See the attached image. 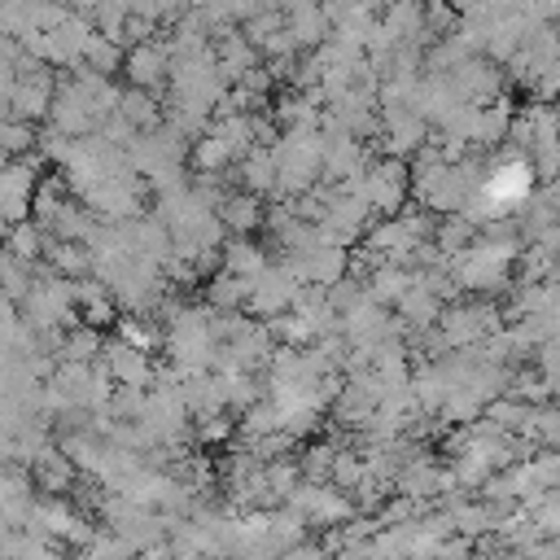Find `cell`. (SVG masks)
<instances>
[{"label":"cell","mask_w":560,"mask_h":560,"mask_svg":"<svg viewBox=\"0 0 560 560\" xmlns=\"http://www.w3.org/2000/svg\"><path fill=\"white\" fill-rule=\"evenodd\" d=\"M289 31H293L298 48H311V52L332 39V26H328L324 4H319V9H302V13H289Z\"/></svg>","instance_id":"obj_31"},{"label":"cell","mask_w":560,"mask_h":560,"mask_svg":"<svg viewBox=\"0 0 560 560\" xmlns=\"http://www.w3.org/2000/svg\"><path fill=\"white\" fill-rule=\"evenodd\" d=\"M512 127H516V109L508 105V101H494V105H481L477 114H472V144L477 149H494V144H503V140H512Z\"/></svg>","instance_id":"obj_21"},{"label":"cell","mask_w":560,"mask_h":560,"mask_svg":"<svg viewBox=\"0 0 560 560\" xmlns=\"http://www.w3.org/2000/svg\"><path fill=\"white\" fill-rule=\"evenodd\" d=\"M267 486H271V499H284L289 503V494L302 486V464H267Z\"/></svg>","instance_id":"obj_43"},{"label":"cell","mask_w":560,"mask_h":560,"mask_svg":"<svg viewBox=\"0 0 560 560\" xmlns=\"http://www.w3.org/2000/svg\"><path fill=\"white\" fill-rule=\"evenodd\" d=\"M52 131H61V136H70V140H88L101 122L92 118V109H88V101H83V92H79V83L70 79V83H61L57 88V101H52Z\"/></svg>","instance_id":"obj_17"},{"label":"cell","mask_w":560,"mask_h":560,"mask_svg":"<svg viewBox=\"0 0 560 560\" xmlns=\"http://www.w3.org/2000/svg\"><path fill=\"white\" fill-rule=\"evenodd\" d=\"M442 311H446V306H442V298H438L424 280H416V289L398 302V315H402L398 324H402V328H411V332H416V328L424 332V328H433V324L442 319Z\"/></svg>","instance_id":"obj_25"},{"label":"cell","mask_w":560,"mask_h":560,"mask_svg":"<svg viewBox=\"0 0 560 560\" xmlns=\"http://www.w3.org/2000/svg\"><path fill=\"white\" fill-rule=\"evenodd\" d=\"M416 271L411 267H402V262H381L368 280H363V289H368V298H376L381 306H398L411 289H416Z\"/></svg>","instance_id":"obj_22"},{"label":"cell","mask_w":560,"mask_h":560,"mask_svg":"<svg viewBox=\"0 0 560 560\" xmlns=\"http://www.w3.org/2000/svg\"><path fill=\"white\" fill-rule=\"evenodd\" d=\"M57 74H52V66H44V61H35V57H26L22 61V70H18V79L13 83H4V105H9V118H18V122H39V118H48L52 114V101H57Z\"/></svg>","instance_id":"obj_3"},{"label":"cell","mask_w":560,"mask_h":560,"mask_svg":"<svg viewBox=\"0 0 560 560\" xmlns=\"http://www.w3.org/2000/svg\"><path fill=\"white\" fill-rule=\"evenodd\" d=\"M481 228L468 219V214H446L442 219V228H438V249L446 254V258H455V254H464L468 245H477L481 236H477Z\"/></svg>","instance_id":"obj_34"},{"label":"cell","mask_w":560,"mask_h":560,"mask_svg":"<svg viewBox=\"0 0 560 560\" xmlns=\"http://www.w3.org/2000/svg\"><path fill=\"white\" fill-rule=\"evenodd\" d=\"M529 162H534L538 179L556 184V179H560V140H542V144H538V149L529 153Z\"/></svg>","instance_id":"obj_45"},{"label":"cell","mask_w":560,"mask_h":560,"mask_svg":"<svg viewBox=\"0 0 560 560\" xmlns=\"http://www.w3.org/2000/svg\"><path fill=\"white\" fill-rule=\"evenodd\" d=\"M249 293H254V284L241 280V276H232V271H219V276L206 284L210 311H245V306H249Z\"/></svg>","instance_id":"obj_30"},{"label":"cell","mask_w":560,"mask_h":560,"mask_svg":"<svg viewBox=\"0 0 560 560\" xmlns=\"http://www.w3.org/2000/svg\"><path fill=\"white\" fill-rule=\"evenodd\" d=\"M127 83L140 92H158L162 83H171V48L158 39H144L136 48H127Z\"/></svg>","instance_id":"obj_13"},{"label":"cell","mask_w":560,"mask_h":560,"mask_svg":"<svg viewBox=\"0 0 560 560\" xmlns=\"http://www.w3.org/2000/svg\"><path fill=\"white\" fill-rule=\"evenodd\" d=\"M363 477H368V459L359 451H341L337 464H332V486L337 490H354Z\"/></svg>","instance_id":"obj_42"},{"label":"cell","mask_w":560,"mask_h":560,"mask_svg":"<svg viewBox=\"0 0 560 560\" xmlns=\"http://www.w3.org/2000/svg\"><path fill=\"white\" fill-rule=\"evenodd\" d=\"M232 162H236V153H232L214 131H206V136L192 140V166H197L201 175H214V171H223V166H232Z\"/></svg>","instance_id":"obj_36"},{"label":"cell","mask_w":560,"mask_h":560,"mask_svg":"<svg viewBox=\"0 0 560 560\" xmlns=\"http://www.w3.org/2000/svg\"><path fill=\"white\" fill-rule=\"evenodd\" d=\"M4 153L9 158H26V149H35L39 144V136H35V127L31 122H18V118H4Z\"/></svg>","instance_id":"obj_44"},{"label":"cell","mask_w":560,"mask_h":560,"mask_svg":"<svg viewBox=\"0 0 560 560\" xmlns=\"http://www.w3.org/2000/svg\"><path fill=\"white\" fill-rule=\"evenodd\" d=\"M131 556H136V551H131L118 534H96L92 542H83V547H79V556H74V560H131Z\"/></svg>","instance_id":"obj_41"},{"label":"cell","mask_w":560,"mask_h":560,"mask_svg":"<svg viewBox=\"0 0 560 560\" xmlns=\"http://www.w3.org/2000/svg\"><path fill=\"white\" fill-rule=\"evenodd\" d=\"M35 192H39L35 162H26V158H9L4 179H0V206H4V223H9V228L31 219V210H35Z\"/></svg>","instance_id":"obj_12"},{"label":"cell","mask_w":560,"mask_h":560,"mask_svg":"<svg viewBox=\"0 0 560 560\" xmlns=\"http://www.w3.org/2000/svg\"><path fill=\"white\" fill-rule=\"evenodd\" d=\"M105 284L114 289L122 311H149L162 298V271H158V262H144V258L122 262Z\"/></svg>","instance_id":"obj_9"},{"label":"cell","mask_w":560,"mask_h":560,"mask_svg":"<svg viewBox=\"0 0 560 560\" xmlns=\"http://www.w3.org/2000/svg\"><path fill=\"white\" fill-rule=\"evenodd\" d=\"M219 219H223V228H228L232 236H245V232H254V228L262 223V197H254V192H232V197L219 206Z\"/></svg>","instance_id":"obj_28"},{"label":"cell","mask_w":560,"mask_h":560,"mask_svg":"<svg viewBox=\"0 0 560 560\" xmlns=\"http://www.w3.org/2000/svg\"><path fill=\"white\" fill-rule=\"evenodd\" d=\"M542 4H547V18L560 22V0H542Z\"/></svg>","instance_id":"obj_52"},{"label":"cell","mask_w":560,"mask_h":560,"mask_svg":"<svg viewBox=\"0 0 560 560\" xmlns=\"http://www.w3.org/2000/svg\"><path fill=\"white\" fill-rule=\"evenodd\" d=\"M289 262H293V271L302 276V284H315V289H332L337 280L350 276V249L337 245V241H328L324 228H319V236H315L306 249L289 254Z\"/></svg>","instance_id":"obj_6"},{"label":"cell","mask_w":560,"mask_h":560,"mask_svg":"<svg viewBox=\"0 0 560 560\" xmlns=\"http://www.w3.org/2000/svg\"><path fill=\"white\" fill-rule=\"evenodd\" d=\"M499 560H525V556H516V551H512V556H499Z\"/></svg>","instance_id":"obj_53"},{"label":"cell","mask_w":560,"mask_h":560,"mask_svg":"<svg viewBox=\"0 0 560 560\" xmlns=\"http://www.w3.org/2000/svg\"><path fill=\"white\" fill-rule=\"evenodd\" d=\"M118 114H122L136 131H153V127L166 122V109L158 105V96H153V92H140V88H127V92H122Z\"/></svg>","instance_id":"obj_29"},{"label":"cell","mask_w":560,"mask_h":560,"mask_svg":"<svg viewBox=\"0 0 560 560\" xmlns=\"http://www.w3.org/2000/svg\"><path fill=\"white\" fill-rule=\"evenodd\" d=\"M302 276L293 271V262L284 258V262H271L258 280H254V293H249V311L254 315H289L293 311V302L302 298Z\"/></svg>","instance_id":"obj_7"},{"label":"cell","mask_w":560,"mask_h":560,"mask_svg":"<svg viewBox=\"0 0 560 560\" xmlns=\"http://www.w3.org/2000/svg\"><path fill=\"white\" fill-rule=\"evenodd\" d=\"M31 289H35V267L22 262V258H13V254H4V293H9V302L22 306Z\"/></svg>","instance_id":"obj_37"},{"label":"cell","mask_w":560,"mask_h":560,"mask_svg":"<svg viewBox=\"0 0 560 560\" xmlns=\"http://www.w3.org/2000/svg\"><path fill=\"white\" fill-rule=\"evenodd\" d=\"M26 529H35V534H44V538H52V542H74V547H83V542L96 538L92 525H88L70 503H61V499H39Z\"/></svg>","instance_id":"obj_10"},{"label":"cell","mask_w":560,"mask_h":560,"mask_svg":"<svg viewBox=\"0 0 560 560\" xmlns=\"http://www.w3.org/2000/svg\"><path fill=\"white\" fill-rule=\"evenodd\" d=\"M389 4H394V0H363V9H368V13H376V18H381Z\"/></svg>","instance_id":"obj_51"},{"label":"cell","mask_w":560,"mask_h":560,"mask_svg":"<svg viewBox=\"0 0 560 560\" xmlns=\"http://www.w3.org/2000/svg\"><path fill=\"white\" fill-rule=\"evenodd\" d=\"M26 472H31L35 490H44L48 499H57V494H61V490H70V481H74V459H70L66 451H52V446H48V451L26 468Z\"/></svg>","instance_id":"obj_23"},{"label":"cell","mask_w":560,"mask_h":560,"mask_svg":"<svg viewBox=\"0 0 560 560\" xmlns=\"http://www.w3.org/2000/svg\"><path fill=\"white\" fill-rule=\"evenodd\" d=\"M394 486L407 494V499H433V494H446V490H455V477H451V468H438V464H429V459H411V464H402V472L394 477Z\"/></svg>","instance_id":"obj_20"},{"label":"cell","mask_w":560,"mask_h":560,"mask_svg":"<svg viewBox=\"0 0 560 560\" xmlns=\"http://www.w3.org/2000/svg\"><path fill=\"white\" fill-rule=\"evenodd\" d=\"M22 315H26V324H31L35 332H66V328H74V315H79L74 280L48 271V276L35 280V289L26 293Z\"/></svg>","instance_id":"obj_2"},{"label":"cell","mask_w":560,"mask_h":560,"mask_svg":"<svg viewBox=\"0 0 560 560\" xmlns=\"http://www.w3.org/2000/svg\"><path fill=\"white\" fill-rule=\"evenodd\" d=\"M481 4H486V0H451V9H455L459 18H464V13H477Z\"/></svg>","instance_id":"obj_50"},{"label":"cell","mask_w":560,"mask_h":560,"mask_svg":"<svg viewBox=\"0 0 560 560\" xmlns=\"http://www.w3.org/2000/svg\"><path fill=\"white\" fill-rule=\"evenodd\" d=\"M241 184H245V192H254V197L280 192V171H276V153H271V149H249V153L241 158Z\"/></svg>","instance_id":"obj_26"},{"label":"cell","mask_w":560,"mask_h":560,"mask_svg":"<svg viewBox=\"0 0 560 560\" xmlns=\"http://www.w3.org/2000/svg\"><path fill=\"white\" fill-rule=\"evenodd\" d=\"M529 92H534V101H538V105L560 101V61H547V66L538 70V79L529 83Z\"/></svg>","instance_id":"obj_46"},{"label":"cell","mask_w":560,"mask_h":560,"mask_svg":"<svg viewBox=\"0 0 560 560\" xmlns=\"http://www.w3.org/2000/svg\"><path fill=\"white\" fill-rule=\"evenodd\" d=\"M394 328H398V324L389 319V306H381L376 298H363L359 306H350V311L341 315V337H346L350 346H376V341H385Z\"/></svg>","instance_id":"obj_15"},{"label":"cell","mask_w":560,"mask_h":560,"mask_svg":"<svg viewBox=\"0 0 560 560\" xmlns=\"http://www.w3.org/2000/svg\"><path fill=\"white\" fill-rule=\"evenodd\" d=\"M105 354V341H101V328H70L61 337V350H57V363H96Z\"/></svg>","instance_id":"obj_32"},{"label":"cell","mask_w":560,"mask_h":560,"mask_svg":"<svg viewBox=\"0 0 560 560\" xmlns=\"http://www.w3.org/2000/svg\"><path fill=\"white\" fill-rule=\"evenodd\" d=\"M118 341H127V346H136V350H144V354H153V350L162 346V332H158L153 324L136 319V315H122V319H118Z\"/></svg>","instance_id":"obj_39"},{"label":"cell","mask_w":560,"mask_h":560,"mask_svg":"<svg viewBox=\"0 0 560 560\" xmlns=\"http://www.w3.org/2000/svg\"><path fill=\"white\" fill-rule=\"evenodd\" d=\"M324 179L328 184H359L368 175V153L359 136H324Z\"/></svg>","instance_id":"obj_14"},{"label":"cell","mask_w":560,"mask_h":560,"mask_svg":"<svg viewBox=\"0 0 560 560\" xmlns=\"http://www.w3.org/2000/svg\"><path fill=\"white\" fill-rule=\"evenodd\" d=\"M451 83H455V92H459V101H468V105H494L499 101V66L490 61V57H468L459 70H451Z\"/></svg>","instance_id":"obj_16"},{"label":"cell","mask_w":560,"mask_h":560,"mask_svg":"<svg viewBox=\"0 0 560 560\" xmlns=\"http://www.w3.org/2000/svg\"><path fill=\"white\" fill-rule=\"evenodd\" d=\"M83 66L88 70H96V74H114V70H122L127 66V48L118 44V39H109V35H92V44H88V52H83Z\"/></svg>","instance_id":"obj_35"},{"label":"cell","mask_w":560,"mask_h":560,"mask_svg":"<svg viewBox=\"0 0 560 560\" xmlns=\"http://www.w3.org/2000/svg\"><path fill=\"white\" fill-rule=\"evenodd\" d=\"M219 376H223V389H228V407H236V411L258 407V385H254V372H219Z\"/></svg>","instance_id":"obj_40"},{"label":"cell","mask_w":560,"mask_h":560,"mask_svg":"<svg viewBox=\"0 0 560 560\" xmlns=\"http://www.w3.org/2000/svg\"><path fill=\"white\" fill-rule=\"evenodd\" d=\"M289 508L306 521V525H341L354 516V499H346L332 481H302L289 494Z\"/></svg>","instance_id":"obj_8"},{"label":"cell","mask_w":560,"mask_h":560,"mask_svg":"<svg viewBox=\"0 0 560 560\" xmlns=\"http://www.w3.org/2000/svg\"><path fill=\"white\" fill-rule=\"evenodd\" d=\"M521 262L516 254V241H477L468 245L464 254L451 258V276L459 289H472V293H490V289H503L512 267Z\"/></svg>","instance_id":"obj_1"},{"label":"cell","mask_w":560,"mask_h":560,"mask_svg":"<svg viewBox=\"0 0 560 560\" xmlns=\"http://www.w3.org/2000/svg\"><path fill=\"white\" fill-rule=\"evenodd\" d=\"M280 560H328V547H311V542H302V547L284 551Z\"/></svg>","instance_id":"obj_49"},{"label":"cell","mask_w":560,"mask_h":560,"mask_svg":"<svg viewBox=\"0 0 560 560\" xmlns=\"http://www.w3.org/2000/svg\"><path fill=\"white\" fill-rule=\"evenodd\" d=\"M346 188H354L376 214L398 219V210H402L407 197H411V166H407L402 158H381L376 166H368V175H363L359 184H346Z\"/></svg>","instance_id":"obj_5"},{"label":"cell","mask_w":560,"mask_h":560,"mask_svg":"<svg viewBox=\"0 0 560 560\" xmlns=\"http://www.w3.org/2000/svg\"><path fill=\"white\" fill-rule=\"evenodd\" d=\"M197 438L201 442H223V438H232V420L219 411V416H197Z\"/></svg>","instance_id":"obj_47"},{"label":"cell","mask_w":560,"mask_h":560,"mask_svg":"<svg viewBox=\"0 0 560 560\" xmlns=\"http://www.w3.org/2000/svg\"><path fill=\"white\" fill-rule=\"evenodd\" d=\"M337 446L332 442H315V446H306V455H302V477L306 481H332V464H337Z\"/></svg>","instance_id":"obj_38"},{"label":"cell","mask_w":560,"mask_h":560,"mask_svg":"<svg viewBox=\"0 0 560 560\" xmlns=\"http://www.w3.org/2000/svg\"><path fill=\"white\" fill-rule=\"evenodd\" d=\"M48 267L66 280H88L92 276V249L79 241H48Z\"/></svg>","instance_id":"obj_27"},{"label":"cell","mask_w":560,"mask_h":560,"mask_svg":"<svg viewBox=\"0 0 560 560\" xmlns=\"http://www.w3.org/2000/svg\"><path fill=\"white\" fill-rule=\"evenodd\" d=\"M219 262H223V271H232V276H241V280H249V284L271 267V258L262 254V245H254V241H245V236L223 241Z\"/></svg>","instance_id":"obj_24"},{"label":"cell","mask_w":560,"mask_h":560,"mask_svg":"<svg viewBox=\"0 0 560 560\" xmlns=\"http://www.w3.org/2000/svg\"><path fill=\"white\" fill-rule=\"evenodd\" d=\"M48 228H39L35 219H26V223H13L9 228V254L13 258H22V262H31L35 267V258H44L48 254Z\"/></svg>","instance_id":"obj_33"},{"label":"cell","mask_w":560,"mask_h":560,"mask_svg":"<svg viewBox=\"0 0 560 560\" xmlns=\"http://www.w3.org/2000/svg\"><path fill=\"white\" fill-rule=\"evenodd\" d=\"M214 57H219V70H223V79H228V88H236V83H245L254 70H258V44H249L245 39V31H228V35H219V48H214Z\"/></svg>","instance_id":"obj_19"},{"label":"cell","mask_w":560,"mask_h":560,"mask_svg":"<svg viewBox=\"0 0 560 560\" xmlns=\"http://www.w3.org/2000/svg\"><path fill=\"white\" fill-rule=\"evenodd\" d=\"M525 560H560V538H538L534 547H525Z\"/></svg>","instance_id":"obj_48"},{"label":"cell","mask_w":560,"mask_h":560,"mask_svg":"<svg viewBox=\"0 0 560 560\" xmlns=\"http://www.w3.org/2000/svg\"><path fill=\"white\" fill-rule=\"evenodd\" d=\"M381 131H385V153L389 158H416L429 144V122L416 105L407 109H381Z\"/></svg>","instance_id":"obj_11"},{"label":"cell","mask_w":560,"mask_h":560,"mask_svg":"<svg viewBox=\"0 0 560 560\" xmlns=\"http://www.w3.org/2000/svg\"><path fill=\"white\" fill-rule=\"evenodd\" d=\"M101 363L109 368V376H114L118 385H131V389H149V385L158 381L149 354L136 350V346H127V341H109L105 354H101Z\"/></svg>","instance_id":"obj_18"},{"label":"cell","mask_w":560,"mask_h":560,"mask_svg":"<svg viewBox=\"0 0 560 560\" xmlns=\"http://www.w3.org/2000/svg\"><path fill=\"white\" fill-rule=\"evenodd\" d=\"M494 332H503L499 311L486 302H464V306H446L438 319V346L442 350H477L481 341H490Z\"/></svg>","instance_id":"obj_4"}]
</instances>
